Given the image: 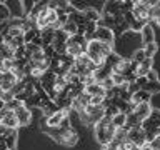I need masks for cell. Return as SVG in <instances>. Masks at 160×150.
Instances as JSON below:
<instances>
[{"label": "cell", "instance_id": "cell-35", "mask_svg": "<svg viewBox=\"0 0 160 150\" xmlns=\"http://www.w3.org/2000/svg\"><path fill=\"white\" fill-rule=\"evenodd\" d=\"M135 83H137L140 88H143L145 85H147V78H145V77H137V80H135Z\"/></svg>", "mask_w": 160, "mask_h": 150}, {"label": "cell", "instance_id": "cell-4", "mask_svg": "<svg viewBox=\"0 0 160 150\" xmlns=\"http://www.w3.org/2000/svg\"><path fill=\"white\" fill-rule=\"evenodd\" d=\"M150 7H152V2H142V0H137V2H133L132 15L135 17V20H142L143 23L148 25V23H150V17H148Z\"/></svg>", "mask_w": 160, "mask_h": 150}, {"label": "cell", "instance_id": "cell-21", "mask_svg": "<svg viewBox=\"0 0 160 150\" xmlns=\"http://www.w3.org/2000/svg\"><path fill=\"white\" fill-rule=\"evenodd\" d=\"M62 30H63V33L67 35V37H72V35L77 33V25L68 20L67 23H63V25H62Z\"/></svg>", "mask_w": 160, "mask_h": 150}, {"label": "cell", "instance_id": "cell-27", "mask_svg": "<svg viewBox=\"0 0 160 150\" xmlns=\"http://www.w3.org/2000/svg\"><path fill=\"white\" fill-rule=\"evenodd\" d=\"M147 58L145 57V52H143V48H138V50H135V53L132 55V60L135 63H140V62H143V60Z\"/></svg>", "mask_w": 160, "mask_h": 150}, {"label": "cell", "instance_id": "cell-37", "mask_svg": "<svg viewBox=\"0 0 160 150\" xmlns=\"http://www.w3.org/2000/svg\"><path fill=\"white\" fill-rule=\"evenodd\" d=\"M2 77H3V72H0V83H2Z\"/></svg>", "mask_w": 160, "mask_h": 150}, {"label": "cell", "instance_id": "cell-38", "mask_svg": "<svg viewBox=\"0 0 160 150\" xmlns=\"http://www.w3.org/2000/svg\"><path fill=\"white\" fill-rule=\"evenodd\" d=\"M155 22H157V23H158V25H160V18H158V20H155Z\"/></svg>", "mask_w": 160, "mask_h": 150}, {"label": "cell", "instance_id": "cell-3", "mask_svg": "<svg viewBox=\"0 0 160 150\" xmlns=\"http://www.w3.org/2000/svg\"><path fill=\"white\" fill-rule=\"evenodd\" d=\"M48 132L52 133V137L57 140L60 145L65 147H75L78 142V133L73 127H70L67 130H58V128H48Z\"/></svg>", "mask_w": 160, "mask_h": 150}, {"label": "cell", "instance_id": "cell-2", "mask_svg": "<svg viewBox=\"0 0 160 150\" xmlns=\"http://www.w3.org/2000/svg\"><path fill=\"white\" fill-rule=\"evenodd\" d=\"M77 117L80 118V122L83 125L93 127L95 123L100 122L105 117V108H103V105H87L82 113H77Z\"/></svg>", "mask_w": 160, "mask_h": 150}, {"label": "cell", "instance_id": "cell-20", "mask_svg": "<svg viewBox=\"0 0 160 150\" xmlns=\"http://www.w3.org/2000/svg\"><path fill=\"white\" fill-rule=\"evenodd\" d=\"M5 140V145H7V150H15V142H17V130H13L7 137H2Z\"/></svg>", "mask_w": 160, "mask_h": 150}, {"label": "cell", "instance_id": "cell-17", "mask_svg": "<svg viewBox=\"0 0 160 150\" xmlns=\"http://www.w3.org/2000/svg\"><path fill=\"white\" fill-rule=\"evenodd\" d=\"M125 120H127V115L118 112V113H115L112 117V123H113L115 128H123L125 127Z\"/></svg>", "mask_w": 160, "mask_h": 150}, {"label": "cell", "instance_id": "cell-26", "mask_svg": "<svg viewBox=\"0 0 160 150\" xmlns=\"http://www.w3.org/2000/svg\"><path fill=\"white\" fill-rule=\"evenodd\" d=\"M5 20H10V10L5 3H0V22H5Z\"/></svg>", "mask_w": 160, "mask_h": 150}, {"label": "cell", "instance_id": "cell-11", "mask_svg": "<svg viewBox=\"0 0 160 150\" xmlns=\"http://www.w3.org/2000/svg\"><path fill=\"white\" fill-rule=\"evenodd\" d=\"M83 93H87L88 97H93V95H102L105 97V90L102 88V85L100 83H90V85H85L83 87Z\"/></svg>", "mask_w": 160, "mask_h": 150}, {"label": "cell", "instance_id": "cell-31", "mask_svg": "<svg viewBox=\"0 0 160 150\" xmlns=\"http://www.w3.org/2000/svg\"><path fill=\"white\" fill-rule=\"evenodd\" d=\"M70 127H72V125H70V117H68V118H63L57 128H58V130H67V128H70Z\"/></svg>", "mask_w": 160, "mask_h": 150}, {"label": "cell", "instance_id": "cell-6", "mask_svg": "<svg viewBox=\"0 0 160 150\" xmlns=\"http://www.w3.org/2000/svg\"><path fill=\"white\" fill-rule=\"evenodd\" d=\"M70 112H72V110H58V112H55L53 115L47 117V118H45L47 127H48V128H57L63 118H68V117H70Z\"/></svg>", "mask_w": 160, "mask_h": 150}, {"label": "cell", "instance_id": "cell-24", "mask_svg": "<svg viewBox=\"0 0 160 150\" xmlns=\"http://www.w3.org/2000/svg\"><path fill=\"white\" fill-rule=\"evenodd\" d=\"M38 33H40V30H37V28H30V30H27V32H23V42L30 43Z\"/></svg>", "mask_w": 160, "mask_h": 150}, {"label": "cell", "instance_id": "cell-33", "mask_svg": "<svg viewBox=\"0 0 160 150\" xmlns=\"http://www.w3.org/2000/svg\"><path fill=\"white\" fill-rule=\"evenodd\" d=\"M150 147H152V150H160V135H157V137L150 142Z\"/></svg>", "mask_w": 160, "mask_h": 150}, {"label": "cell", "instance_id": "cell-34", "mask_svg": "<svg viewBox=\"0 0 160 150\" xmlns=\"http://www.w3.org/2000/svg\"><path fill=\"white\" fill-rule=\"evenodd\" d=\"M102 150H120V147H118L115 142H110V143H107V145H103Z\"/></svg>", "mask_w": 160, "mask_h": 150}, {"label": "cell", "instance_id": "cell-13", "mask_svg": "<svg viewBox=\"0 0 160 150\" xmlns=\"http://www.w3.org/2000/svg\"><path fill=\"white\" fill-rule=\"evenodd\" d=\"M150 70H152V58H145L143 62L138 63L137 70H135V75H137V77H145Z\"/></svg>", "mask_w": 160, "mask_h": 150}, {"label": "cell", "instance_id": "cell-36", "mask_svg": "<svg viewBox=\"0 0 160 150\" xmlns=\"http://www.w3.org/2000/svg\"><path fill=\"white\" fill-rule=\"evenodd\" d=\"M140 150H152V147H150V143L145 142V143L142 145V147H140Z\"/></svg>", "mask_w": 160, "mask_h": 150}, {"label": "cell", "instance_id": "cell-15", "mask_svg": "<svg viewBox=\"0 0 160 150\" xmlns=\"http://www.w3.org/2000/svg\"><path fill=\"white\" fill-rule=\"evenodd\" d=\"M112 142H115L118 145V147H122V145H125L128 142L127 140V128H115V133H113V140Z\"/></svg>", "mask_w": 160, "mask_h": 150}, {"label": "cell", "instance_id": "cell-22", "mask_svg": "<svg viewBox=\"0 0 160 150\" xmlns=\"http://www.w3.org/2000/svg\"><path fill=\"white\" fill-rule=\"evenodd\" d=\"M157 50H158V45L157 43H148V45H143V52H145V57L147 58H152L155 53H157Z\"/></svg>", "mask_w": 160, "mask_h": 150}, {"label": "cell", "instance_id": "cell-5", "mask_svg": "<svg viewBox=\"0 0 160 150\" xmlns=\"http://www.w3.org/2000/svg\"><path fill=\"white\" fill-rule=\"evenodd\" d=\"M0 125H2L3 128H8V130H17L20 127L15 113L12 110H7V108L0 112Z\"/></svg>", "mask_w": 160, "mask_h": 150}, {"label": "cell", "instance_id": "cell-14", "mask_svg": "<svg viewBox=\"0 0 160 150\" xmlns=\"http://www.w3.org/2000/svg\"><path fill=\"white\" fill-rule=\"evenodd\" d=\"M140 33H142V40H143V45H148V43H153L155 42V33H153V28L148 25H145V27L140 30Z\"/></svg>", "mask_w": 160, "mask_h": 150}, {"label": "cell", "instance_id": "cell-28", "mask_svg": "<svg viewBox=\"0 0 160 150\" xmlns=\"http://www.w3.org/2000/svg\"><path fill=\"white\" fill-rule=\"evenodd\" d=\"M145 25H147V23H143L142 20H133V22L128 25V27L132 28V30H135V32H140V30H142V28L145 27Z\"/></svg>", "mask_w": 160, "mask_h": 150}, {"label": "cell", "instance_id": "cell-1", "mask_svg": "<svg viewBox=\"0 0 160 150\" xmlns=\"http://www.w3.org/2000/svg\"><path fill=\"white\" fill-rule=\"evenodd\" d=\"M93 130H95V137H97V140L102 145H107L113 140V133H115V127L112 123V117H105L100 120V122H97L93 125Z\"/></svg>", "mask_w": 160, "mask_h": 150}, {"label": "cell", "instance_id": "cell-8", "mask_svg": "<svg viewBox=\"0 0 160 150\" xmlns=\"http://www.w3.org/2000/svg\"><path fill=\"white\" fill-rule=\"evenodd\" d=\"M93 40H98V42H103V43H113V32L105 27H97L93 33Z\"/></svg>", "mask_w": 160, "mask_h": 150}, {"label": "cell", "instance_id": "cell-7", "mask_svg": "<svg viewBox=\"0 0 160 150\" xmlns=\"http://www.w3.org/2000/svg\"><path fill=\"white\" fill-rule=\"evenodd\" d=\"M13 113H15V117H17V122H18L20 127L28 125L30 120H32V112H30V110L25 107V105H20L18 108H15Z\"/></svg>", "mask_w": 160, "mask_h": 150}, {"label": "cell", "instance_id": "cell-10", "mask_svg": "<svg viewBox=\"0 0 160 150\" xmlns=\"http://www.w3.org/2000/svg\"><path fill=\"white\" fill-rule=\"evenodd\" d=\"M152 110H153V108L150 107V103H138V105H133L132 113H133V115H137V117L143 122V120L147 118L150 113H152Z\"/></svg>", "mask_w": 160, "mask_h": 150}, {"label": "cell", "instance_id": "cell-29", "mask_svg": "<svg viewBox=\"0 0 160 150\" xmlns=\"http://www.w3.org/2000/svg\"><path fill=\"white\" fill-rule=\"evenodd\" d=\"M138 90H142V88H140V87H138V85H137V83H135V82H132V83H127V92H128L130 95H133V93H137V92H138Z\"/></svg>", "mask_w": 160, "mask_h": 150}, {"label": "cell", "instance_id": "cell-12", "mask_svg": "<svg viewBox=\"0 0 160 150\" xmlns=\"http://www.w3.org/2000/svg\"><path fill=\"white\" fill-rule=\"evenodd\" d=\"M150 95L148 92H145V90H138L137 93H133L132 95V100H130V103H133V105H138V103H148L150 102Z\"/></svg>", "mask_w": 160, "mask_h": 150}, {"label": "cell", "instance_id": "cell-30", "mask_svg": "<svg viewBox=\"0 0 160 150\" xmlns=\"http://www.w3.org/2000/svg\"><path fill=\"white\" fill-rule=\"evenodd\" d=\"M103 98L105 97H102V95H93V97H90V103L88 105H102Z\"/></svg>", "mask_w": 160, "mask_h": 150}, {"label": "cell", "instance_id": "cell-16", "mask_svg": "<svg viewBox=\"0 0 160 150\" xmlns=\"http://www.w3.org/2000/svg\"><path fill=\"white\" fill-rule=\"evenodd\" d=\"M83 17H85V20H87V22H95L97 23L98 20H100V17H102V15H100L97 10L95 8H90V7H87L83 10Z\"/></svg>", "mask_w": 160, "mask_h": 150}, {"label": "cell", "instance_id": "cell-9", "mask_svg": "<svg viewBox=\"0 0 160 150\" xmlns=\"http://www.w3.org/2000/svg\"><path fill=\"white\" fill-rule=\"evenodd\" d=\"M18 80L15 78L13 73L10 72H3V77H2V83H0V88H2V92H12V88L15 87V83H17Z\"/></svg>", "mask_w": 160, "mask_h": 150}, {"label": "cell", "instance_id": "cell-19", "mask_svg": "<svg viewBox=\"0 0 160 150\" xmlns=\"http://www.w3.org/2000/svg\"><path fill=\"white\" fill-rule=\"evenodd\" d=\"M42 112H43L45 117H50V115H53L55 112H58V107L55 105V102H52V100H50V102H47V103L42 107Z\"/></svg>", "mask_w": 160, "mask_h": 150}, {"label": "cell", "instance_id": "cell-18", "mask_svg": "<svg viewBox=\"0 0 160 150\" xmlns=\"http://www.w3.org/2000/svg\"><path fill=\"white\" fill-rule=\"evenodd\" d=\"M120 12V2H108L103 8V15H115Z\"/></svg>", "mask_w": 160, "mask_h": 150}, {"label": "cell", "instance_id": "cell-25", "mask_svg": "<svg viewBox=\"0 0 160 150\" xmlns=\"http://www.w3.org/2000/svg\"><path fill=\"white\" fill-rule=\"evenodd\" d=\"M110 80L113 82V85H115V87H123V85H127V83H125V77H123V75L110 73Z\"/></svg>", "mask_w": 160, "mask_h": 150}, {"label": "cell", "instance_id": "cell-32", "mask_svg": "<svg viewBox=\"0 0 160 150\" xmlns=\"http://www.w3.org/2000/svg\"><path fill=\"white\" fill-rule=\"evenodd\" d=\"M145 78H147V82H158V77H157V73L153 72V68L145 75Z\"/></svg>", "mask_w": 160, "mask_h": 150}, {"label": "cell", "instance_id": "cell-23", "mask_svg": "<svg viewBox=\"0 0 160 150\" xmlns=\"http://www.w3.org/2000/svg\"><path fill=\"white\" fill-rule=\"evenodd\" d=\"M142 90L148 92L150 95H153V93L160 92V82H147V85H145V87H143Z\"/></svg>", "mask_w": 160, "mask_h": 150}]
</instances>
